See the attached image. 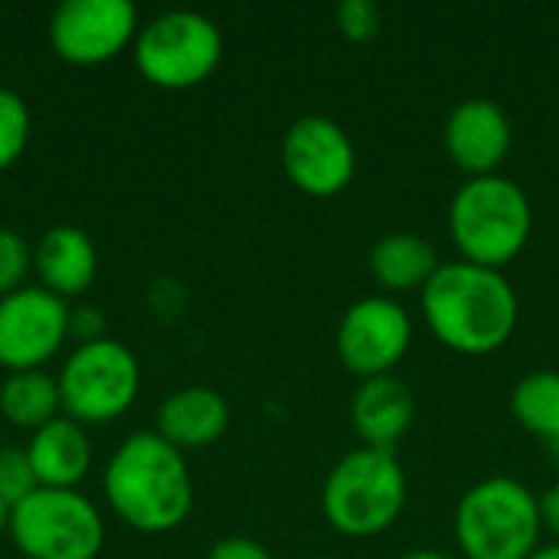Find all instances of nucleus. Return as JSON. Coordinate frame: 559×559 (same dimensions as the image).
I'll return each instance as SVG.
<instances>
[{"instance_id":"obj_1","label":"nucleus","mask_w":559,"mask_h":559,"mask_svg":"<svg viewBox=\"0 0 559 559\" xmlns=\"http://www.w3.org/2000/svg\"><path fill=\"white\" fill-rule=\"evenodd\" d=\"M419 295L436 341L462 357H488L518 331L521 301L498 269L445 262Z\"/></svg>"},{"instance_id":"obj_7","label":"nucleus","mask_w":559,"mask_h":559,"mask_svg":"<svg viewBox=\"0 0 559 559\" xmlns=\"http://www.w3.org/2000/svg\"><path fill=\"white\" fill-rule=\"evenodd\" d=\"M59 400L62 416L79 426H108L121 419L141 393V364L131 347L115 337H98L88 344H75V350L62 360L59 373Z\"/></svg>"},{"instance_id":"obj_16","label":"nucleus","mask_w":559,"mask_h":559,"mask_svg":"<svg viewBox=\"0 0 559 559\" xmlns=\"http://www.w3.org/2000/svg\"><path fill=\"white\" fill-rule=\"evenodd\" d=\"M229 429V403L213 386H183L157 409V436L174 449L197 452L223 439Z\"/></svg>"},{"instance_id":"obj_4","label":"nucleus","mask_w":559,"mask_h":559,"mask_svg":"<svg viewBox=\"0 0 559 559\" xmlns=\"http://www.w3.org/2000/svg\"><path fill=\"white\" fill-rule=\"evenodd\" d=\"M409 485L396 452L354 449L324 478L321 511L328 524L350 537L367 540L386 534L406 511Z\"/></svg>"},{"instance_id":"obj_19","label":"nucleus","mask_w":559,"mask_h":559,"mask_svg":"<svg viewBox=\"0 0 559 559\" xmlns=\"http://www.w3.org/2000/svg\"><path fill=\"white\" fill-rule=\"evenodd\" d=\"M0 416L26 429L29 436L62 416V400H59V383L46 370H26V373H7L0 383Z\"/></svg>"},{"instance_id":"obj_11","label":"nucleus","mask_w":559,"mask_h":559,"mask_svg":"<svg viewBox=\"0 0 559 559\" xmlns=\"http://www.w3.org/2000/svg\"><path fill=\"white\" fill-rule=\"evenodd\" d=\"M69 301L39 285L0 298V367L7 373L43 370L69 341Z\"/></svg>"},{"instance_id":"obj_8","label":"nucleus","mask_w":559,"mask_h":559,"mask_svg":"<svg viewBox=\"0 0 559 559\" xmlns=\"http://www.w3.org/2000/svg\"><path fill=\"white\" fill-rule=\"evenodd\" d=\"M20 559H98L105 550V521L79 488H36L10 508L7 527Z\"/></svg>"},{"instance_id":"obj_3","label":"nucleus","mask_w":559,"mask_h":559,"mask_svg":"<svg viewBox=\"0 0 559 559\" xmlns=\"http://www.w3.org/2000/svg\"><path fill=\"white\" fill-rule=\"evenodd\" d=\"M449 233L462 262L481 269L511 265L531 242L534 206L524 187L504 174L468 177L449 206Z\"/></svg>"},{"instance_id":"obj_32","label":"nucleus","mask_w":559,"mask_h":559,"mask_svg":"<svg viewBox=\"0 0 559 559\" xmlns=\"http://www.w3.org/2000/svg\"><path fill=\"white\" fill-rule=\"evenodd\" d=\"M311 559H331V557H311Z\"/></svg>"},{"instance_id":"obj_28","label":"nucleus","mask_w":559,"mask_h":559,"mask_svg":"<svg viewBox=\"0 0 559 559\" xmlns=\"http://www.w3.org/2000/svg\"><path fill=\"white\" fill-rule=\"evenodd\" d=\"M400 559H452L449 554H442V550H429V547H423V550H409V554H403Z\"/></svg>"},{"instance_id":"obj_15","label":"nucleus","mask_w":559,"mask_h":559,"mask_svg":"<svg viewBox=\"0 0 559 559\" xmlns=\"http://www.w3.org/2000/svg\"><path fill=\"white\" fill-rule=\"evenodd\" d=\"M33 272L39 288L69 301L92 288L98 275V249L92 236L79 226H49L33 246Z\"/></svg>"},{"instance_id":"obj_29","label":"nucleus","mask_w":559,"mask_h":559,"mask_svg":"<svg viewBox=\"0 0 559 559\" xmlns=\"http://www.w3.org/2000/svg\"><path fill=\"white\" fill-rule=\"evenodd\" d=\"M527 559H559V544H550V547H537Z\"/></svg>"},{"instance_id":"obj_10","label":"nucleus","mask_w":559,"mask_h":559,"mask_svg":"<svg viewBox=\"0 0 559 559\" xmlns=\"http://www.w3.org/2000/svg\"><path fill=\"white\" fill-rule=\"evenodd\" d=\"M413 344V318L396 298L354 301L337 324V360L360 380L390 377Z\"/></svg>"},{"instance_id":"obj_17","label":"nucleus","mask_w":559,"mask_h":559,"mask_svg":"<svg viewBox=\"0 0 559 559\" xmlns=\"http://www.w3.org/2000/svg\"><path fill=\"white\" fill-rule=\"evenodd\" d=\"M39 488H79L92 472V442L85 426L69 416H56L29 436L23 445Z\"/></svg>"},{"instance_id":"obj_6","label":"nucleus","mask_w":559,"mask_h":559,"mask_svg":"<svg viewBox=\"0 0 559 559\" xmlns=\"http://www.w3.org/2000/svg\"><path fill=\"white\" fill-rule=\"evenodd\" d=\"M131 52L144 82L164 92H187L219 69L223 33L206 13L164 10L141 23Z\"/></svg>"},{"instance_id":"obj_13","label":"nucleus","mask_w":559,"mask_h":559,"mask_svg":"<svg viewBox=\"0 0 559 559\" xmlns=\"http://www.w3.org/2000/svg\"><path fill=\"white\" fill-rule=\"evenodd\" d=\"M442 144L459 170H465L468 177H488L498 174V167L504 164L514 144V128L508 111L495 98L475 95L449 111Z\"/></svg>"},{"instance_id":"obj_31","label":"nucleus","mask_w":559,"mask_h":559,"mask_svg":"<svg viewBox=\"0 0 559 559\" xmlns=\"http://www.w3.org/2000/svg\"><path fill=\"white\" fill-rule=\"evenodd\" d=\"M550 452H554V459L559 462V439H557V442H550Z\"/></svg>"},{"instance_id":"obj_5","label":"nucleus","mask_w":559,"mask_h":559,"mask_svg":"<svg viewBox=\"0 0 559 559\" xmlns=\"http://www.w3.org/2000/svg\"><path fill=\"white\" fill-rule=\"evenodd\" d=\"M540 534V498L508 475L472 485L455 508V540L468 559H527Z\"/></svg>"},{"instance_id":"obj_20","label":"nucleus","mask_w":559,"mask_h":559,"mask_svg":"<svg viewBox=\"0 0 559 559\" xmlns=\"http://www.w3.org/2000/svg\"><path fill=\"white\" fill-rule=\"evenodd\" d=\"M511 413L531 436L544 442L559 439V373L557 370H534L518 380L511 393Z\"/></svg>"},{"instance_id":"obj_2","label":"nucleus","mask_w":559,"mask_h":559,"mask_svg":"<svg viewBox=\"0 0 559 559\" xmlns=\"http://www.w3.org/2000/svg\"><path fill=\"white\" fill-rule=\"evenodd\" d=\"M102 488L111 514L147 537L177 531L193 511L187 455L157 432H131L111 452Z\"/></svg>"},{"instance_id":"obj_30","label":"nucleus","mask_w":559,"mask_h":559,"mask_svg":"<svg viewBox=\"0 0 559 559\" xmlns=\"http://www.w3.org/2000/svg\"><path fill=\"white\" fill-rule=\"evenodd\" d=\"M7 527H10V508L0 501V534H7Z\"/></svg>"},{"instance_id":"obj_18","label":"nucleus","mask_w":559,"mask_h":559,"mask_svg":"<svg viewBox=\"0 0 559 559\" xmlns=\"http://www.w3.org/2000/svg\"><path fill=\"white\" fill-rule=\"evenodd\" d=\"M439 255L429 239L419 233H386L370 249V275L386 292H423L439 272Z\"/></svg>"},{"instance_id":"obj_12","label":"nucleus","mask_w":559,"mask_h":559,"mask_svg":"<svg viewBox=\"0 0 559 559\" xmlns=\"http://www.w3.org/2000/svg\"><path fill=\"white\" fill-rule=\"evenodd\" d=\"M282 167L301 193L328 200L354 183L357 151L334 118L305 115L292 121L282 138Z\"/></svg>"},{"instance_id":"obj_14","label":"nucleus","mask_w":559,"mask_h":559,"mask_svg":"<svg viewBox=\"0 0 559 559\" xmlns=\"http://www.w3.org/2000/svg\"><path fill=\"white\" fill-rule=\"evenodd\" d=\"M416 419L413 390L400 377H373L360 380L350 400V426L367 449L396 452Z\"/></svg>"},{"instance_id":"obj_26","label":"nucleus","mask_w":559,"mask_h":559,"mask_svg":"<svg viewBox=\"0 0 559 559\" xmlns=\"http://www.w3.org/2000/svg\"><path fill=\"white\" fill-rule=\"evenodd\" d=\"M206 559H272V554L252 537H223L210 547Z\"/></svg>"},{"instance_id":"obj_23","label":"nucleus","mask_w":559,"mask_h":559,"mask_svg":"<svg viewBox=\"0 0 559 559\" xmlns=\"http://www.w3.org/2000/svg\"><path fill=\"white\" fill-rule=\"evenodd\" d=\"M36 475L29 468L26 449H0V501L16 508L23 498L36 491Z\"/></svg>"},{"instance_id":"obj_24","label":"nucleus","mask_w":559,"mask_h":559,"mask_svg":"<svg viewBox=\"0 0 559 559\" xmlns=\"http://www.w3.org/2000/svg\"><path fill=\"white\" fill-rule=\"evenodd\" d=\"M383 13L373 0H344L337 7V29L350 43H370L380 33Z\"/></svg>"},{"instance_id":"obj_22","label":"nucleus","mask_w":559,"mask_h":559,"mask_svg":"<svg viewBox=\"0 0 559 559\" xmlns=\"http://www.w3.org/2000/svg\"><path fill=\"white\" fill-rule=\"evenodd\" d=\"M33 272V246L16 229H0V298L26 288Z\"/></svg>"},{"instance_id":"obj_9","label":"nucleus","mask_w":559,"mask_h":559,"mask_svg":"<svg viewBox=\"0 0 559 559\" xmlns=\"http://www.w3.org/2000/svg\"><path fill=\"white\" fill-rule=\"evenodd\" d=\"M141 13L128 0H62L49 16V46L69 66H105L138 39Z\"/></svg>"},{"instance_id":"obj_21","label":"nucleus","mask_w":559,"mask_h":559,"mask_svg":"<svg viewBox=\"0 0 559 559\" xmlns=\"http://www.w3.org/2000/svg\"><path fill=\"white\" fill-rule=\"evenodd\" d=\"M29 134H33V118L26 98L0 85V174H7L26 154Z\"/></svg>"},{"instance_id":"obj_27","label":"nucleus","mask_w":559,"mask_h":559,"mask_svg":"<svg viewBox=\"0 0 559 559\" xmlns=\"http://www.w3.org/2000/svg\"><path fill=\"white\" fill-rule=\"evenodd\" d=\"M540 521H544V531H550L559 544V485L540 495Z\"/></svg>"},{"instance_id":"obj_25","label":"nucleus","mask_w":559,"mask_h":559,"mask_svg":"<svg viewBox=\"0 0 559 559\" xmlns=\"http://www.w3.org/2000/svg\"><path fill=\"white\" fill-rule=\"evenodd\" d=\"M69 337H75L79 344L108 337V334H105V318H102V311L92 308V305L72 308V314H69Z\"/></svg>"}]
</instances>
